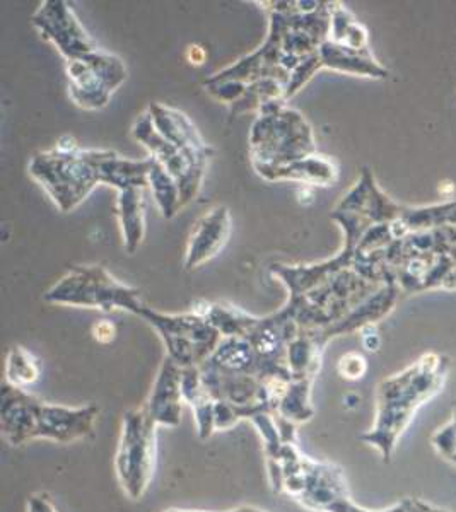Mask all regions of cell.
<instances>
[{
    "mask_svg": "<svg viewBox=\"0 0 456 512\" xmlns=\"http://www.w3.org/2000/svg\"><path fill=\"white\" fill-rule=\"evenodd\" d=\"M183 369L164 357L147 402L142 405L158 427H178L183 414Z\"/></svg>",
    "mask_w": 456,
    "mask_h": 512,
    "instance_id": "2e32d148",
    "label": "cell"
},
{
    "mask_svg": "<svg viewBox=\"0 0 456 512\" xmlns=\"http://www.w3.org/2000/svg\"><path fill=\"white\" fill-rule=\"evenodd\" d=\"M188 60H190V64L200 65L204 62L205 57H207V53L204 52V48L202 47H188Z\"/></svg>",
    "mask_w": 456,
    "mask_h": 512,
    "instance_id": "ab89813d",
    "label": "cell"
},
{
    "mask_svg": "<svg viewBox=\"0 0 456 512\" xmlns=\"http://www.w3.org/2000/svg\"><path fill=\"white\" fill-rule=\"evenodd\" d=\"M147 113L151 115L154 127L159 134L163 135L164 139L178 147L180 151L185 152L188 158H192L195 163L204 168L209 166L214 151L209 144H205L199 130L190 122V118L185 113L170 108V106L161 105V103H152L147 108Z\"/></svg>",
    "mask_w": 456,
    "mask_h": 512,
    "instance_id": "9a60e30c",
    "label": "cell"
},
{
    "mask_svg": "<svg viewBox=\"0 0 456 512\" xmlns=\"http://www.w3.org/2000/svg\"><path fill=\"white\" fill-rule=\"evenodd\" d=\"M100 408L96 405L65 407L40 400L23 388L2 384L0 429L11 446H23L36 439L69 444L93 436Z\"/></svg>",
    "mask_w": 456,
    "mask_h": 512,
    "instance_id": "7a4b0ae2",
    "label": "cell"
},
{
    "mask_svg": "<svg viewBox=\"0 0 456 512\" xmlns=\"http://www.w3.org/2000/svg\"><path fill=\"white\" fill-rule=\"evenodd\" d=\"M313 379H291L286 388L282 391L281 398L275 407V415L299 425L308 422L315 417V407L311 405V388Z\"/></svg>",
    "mask_w": 456,
    "mask_h": 512,
    "instance_id": "83f0119b",
    "label": "cell"
},
{
    "mask_svg": "<svg viewBox=\"0 0 456 512\" xmlns=\"http://www.w3.org/2000/svg\"><path fill=\"white\" fill-rule=\"evenodd\" d=\"M322 69V60H320L318 52L313 53L308 59H304L301 64L296 65V67L291 70L289 81H287L286 93H284L286 101L296 96V94L313 79L316 72Z\"/></svg>",
    "mask_w": 456,
    "mask_h": 512,
    "instance_id": "d6a6232c",
    "label": "cell"
},
{
    "mask_svg": "<svg viewBox=\"0 0 456 512\" xmlns=\"http://www.w3.org/2000/svg\"><path fill=\"white\" fill-rule=\"evenodd\" d=\"M451 256H453V258H455V262H456V250L453 251V253H451Z\"/></svg>",
    "mask_w": 456,
    "mask_h": 512,
    "instance_id": "7bdbcfd3",
    "label": "cell"
},
{
    "mask_svg": "<svg viewBox=\"0 0 456 512\" xmlns=\"http://www.w3.org/2000/svg\"><path fill=\"white\" fill-rule=\"evenodd\" d=\"M195 315L202 316L209 321L223 338L246 337L257 323L258 316L250 315L238 306L224 303H209V301H195L192 304Z\"/></svg>",
    "mask_w": 456,
    "mask_h": 512,
    "instance_id": "4316f807",
    "label": "cell"
},
{
    "mask_svg": "<svg viewBox=\"0 0 456 512\" xmlns=\"http://www.w3.org/2000/svg\"><path fill=\"white\" fill-rule=\"evenodd\" d=\"M398 296H400V289L397 284H383L378 291L366 297L363 303L357 304L344 320L335 323L330 328L320 330L323 338L330 342L334 337L359 332V330H363L364 326L376 325L392 311L393 306L397 304Z\"/></svg>",
    "mask_w": 456,
    "mask_h": 512,
    "instance_id": "ffe728a7",
    "label": "cell"
},
{
    "mask_svg": "<svg viewBox=\"0 0 456 512\" xmlns=\"http://www.w3.org/2000/svg\"><path fill=\"white\" fill-rule=\"evenodd\" d=\"M67 77L69 94L77 106L84 110H101L127 81V69L120 57L98 48L82 59L69 62Z\"/></svg>",
    "mask_w": 456,
    "mask_h": 512,
    "instance_id": "9c48e42d",
    "label": "cell"
},
{
    "mask_svg": "<svg viewBox=\"0 0 456 512\" xmlns=\"http://www.w3.org/2000/svg\"><path fill=\"white\" fill-rule=\"evenodd\" d=\"M152 159H125L118 156L117 152L101 151L100 173L101 183L110 185L117 192L129 190V188H149V171H151Z\"/></svg>",
    "mask_w": 456,
    "mask_h": 512,
    "instance_id": "603a6c76",
    "label": "cell"
},
{
    "mask_svg": "<svg viewBox=\"0 0 456 512\" xmlns=\"http://www.w3.org/2000/svg\"><path fill=\"white\" fill-rule=\"evenodd\" d=\"M294 499L315 512H349L354 506L344 470L308 456L304 460L303 485Z\"/></svg>",
    "mask_w": 456,
    "mask_h": 512,
    "instance_id": "4fadbf2b",
    "label": "cell"
},
{
    "mask_svg": "<svg viewBox=\"0 0 456 512\" xmlns=\"http://www.w3.org/2000/svg\"><path fill=\"white\" fill-rule=\"evenodd\" d=\"M132 135L146 147L151 158L156 159L175 178L182 193L183 207L190 204L193 198H197L204 183L207 168L195 163L185 152L164 139L154 127L151 115L147 111L137 118V122L132 127Z\"/></svg>",
    "mask_w": 456,
    "mask_h": 512,
    "instance_id": "8fae6325",
    "label": "cell"
},
{
    "mask_svg": "<svg viewBox=\"0 0 456 512\" xmlns=\"http://www.w3.org/2000/svg\"><path fill=\"white\" fill-rule=\"evenodd\" d=\"M101 151H79L71 154L38 152L28 164V173L50 195L60 212H72L101 185Z\"/></svg>",
    "mask_w": 456,
    "mask_h": 512,
    "instance_id": "277c9868",
    "label": "cell"
},
{
    "mask_svg": "<svg viewBox=\"0 0 456 512\" xmlns=\"http://www.w3.org/2000/svg\"><path fill=\"white\" fill-rule=\"evenodd\" d=\"M286 103V99H274L258 111L250 132L253 166H279L316 154L310 122Z\"/></svg>",
    "mask_w": 456,
    "mask_h": 512,
    "instance_id": "3957f363",
    "label": "cell"
},
{
    "mask_svg": "<svg viewBox=\"0 0 456 512\" xmlns=\"http://www.w3.org/2000/svg\"><path fill=\"white\" fill-rule=\"evenodd\" d=\"M33 26L43 40L50 41L67 62H74L98 50L88 31L82 28L71 4L47 0L33 14Z\"/></svg>",
    "mask_w": 456,
    "mask_h": 512,
    "instance_id": "7c38bea8",
    "label": "cell"
},
{
    "mask_svg": "<svg viewBox=\"0 0 456 512\" xmlns=\"http://www.w3.org/2000/svg\"><path fill=\"white\" fill-rule=\"evenodd\" d=\"M28 512H59L47 492H38L28 499Z\"/></svg>",
    "mask_w": 456,
    "mask_h": 512,
    "instance_id": "d590c367",
    "label": "cell"
},
{
    "mask_svg": "<svg viewBox=\"0 0 456 512\" xmlns=\"http://www.w3.org/2000/svg\"><path fill=\"white\" fill-rule=\"evenodd\" d=\"M158 449V425L146 408H132L123 414L122 432L115 454L118 482L132 501H139L151 485Z\"/></svg>",
    "mask_w": 456,
    "mask_h": 512,
    "instance_id": "52a82bcc",
    "label": "cell"
},
{
    "mask_svg": "<svg viewBox=\"0 0 456 512\" xmlns=\"http://www.w3.org/2000/svg\"><path fill=\"white\" fill-rule=\"evenodd\" d=\"M253 168L265 181H298L310 187H332L335 181L339 180L337 163L334 159L320 154L279 166L257 164Z\"/></svg>",
    "mask_w": 456,
    "mask_h": 512,
    "instance_id": "d6986e66",
    "label": "cell"
},
{
    "mask_svg": "<svg viewBox=\"0 0 456 512\" xmlns=\"http://www.w3.org/2000/svg\"><path fill=\"white\" fill-rule=\"evenodd\" d=\"M286 30V18L282 12L270 11L269 33L264 45L255 52L238 60L236 64L229 65L221 72H216L207 81L211 82H240V84H252L262 79H277L284 86L289 81V70L282 65V40Z\"/></svg>",
    "mask_w": 456,
    "mask_h": 512,
    "instance_id": "30bf717a",
    "label": "cell"
},
{
    "mask_svg": "<svg viewBox=\"0 0 456 512\" xmlns=\"http://www.w3.org/2000/svg\"><path fill=\"white\" fill-rule=\"evenodd\" d=\"M407 205L393 202L376 183L375 175L369 168H364L354 187L345 193L334 210L352 212L363 216L371 226L393 222L404 216Z\"/></svg>",
    "mask_w": 456,
    "mask_h": 512,
    "instance_id": "5bb4252c",
    "label": "cell"
},
{
    "mask_svg": "<svg viewBox=\"0 0 456 512\" xmlns=\"http://www.w3.org/2000/svg\"><path fill=\"white\" fill-rule=\"evenodd\" d=\"M204 366L229 374H248L260 378L258 357L252 342L246 337L223 338L214 354L204 362Z\"/></svg>",
    "mask_w": 456,
    "mask_h": 512,
    "instance_id": "cb8c5ba5",
    "label": "cell"
},
{
    "mask_svg": "<svg viewBox=\"0 0 456 512\" xmlns=\"http://www.w3.org/2000/svg\"><path fill=\"white\" fill-rule=\"evenodd\" d=\"M94 340L100 344H110L117 337V328L112 321H101L93 328Z\"/></svg>",
    "mask_w": 456,
    "mask_h": 512,
    "instance_id": "8d00e7d4",
    "label": "cell"
},
{
    "mask_svg": "<svg viewBox=\"0 0 456 512\" xmlns=\"http://www.w3.org/2000/svg\"><path fill=\"white\" fill-rule=\"evenodd\" d=\"M43 301L64 306L94 308L110 313L123 309L141 315V291L115 279L101 265H77L43 294Z\"/></svg>",
    "mask_w": 456,
    "mask_h": 512,
    "instance_id": "5b68a950",
    "label": "cell"
},
{
    "mask_svg": "<svg viewBox=\"0 0 456 512\" xmlns=\"http://www.w3.org/2000/svg\"><path fill=\"white\" fill-rule=\"evenodd\" d=\"M409 507L410 499L398 502L397 506L390 507V509H383V511H368V509H364V507L357 506L356 502H354V506L351 507V511L349 512H409Z\"/></svg>",
    "mask_w": 456,
    "mask_h": 512,
    "instance_id": "f35d334b",
    "label": "cell"
},
{
    "mask_svg": "<svg viewBox=\"0 0 456 512\" xmlns=\"http://www.w3.org/2000/svg\"><path fill=\"white\" fill-rule=\"evenodd\" d=\"M139 316L158 332L166 357L182 369L202 366L223 340V335L209 321L193 311L168 315L144 306Z\"/></svg>",
    "mask_w": 456,
    "mask_h": 512,
    "instance_id": "ba28073f",
    "label": "cell"
},
{
    "mask_svg": "<svg viewBox=\"0 0 456 512\" xmlns=\"http://www.w3.org/2000/svg\"><path fill=\"white\" fill-rule=\"evenodd\" d=\"M231 214L228 207L217 205L195 222L188 239L183 267L187 272L199 268L223 250L231 234Z\"/></svg>",
    "mask_w": 456,
    "mask_h": 512,
    "instance_id": "e0dca14e",
    "label": "cell"
},
{
    "mask_svg": "<svg viewBox=\"0 0 456 512\" xmlns=\"http://www.w3.org/2000/svg\"><path fill=\"white\" fill-rule=\"evenodd\" d=\"M40 379V366H38V359L35 355L31 354L30 350L24 347H12L7 352L6 359V383L16 386V388H23L26 390L31 384H35Z\"/></svg>",
    "mask_w": 456,
    "mask_h": 512,
    "instance_id": "1f68e13d",
    "label": "cell"
},
{
    "mask_svg": "<svg viewBox=\"0 0 456 512\" xmlns=\"http://www.w3.org/2000/svg\"><path fill=\"white\" fill-rule=\"evenodd\" d=\"M380 287L381 284L357 274L354 268H344L308 294L289 299L286 306L291 309L299 328L325 330L344 320L357 304L363 303Z\"/></svg>",
    "mask_w": 456,
    "mask_h": 512,
    "instance_id": "8992f818",
    "label": "cell"
},
{
    "mask_svg": "<svg viewBox=\"0 0 456 512\" xmlns=\"http://www.w3.org/2000/svg\"><path fill=\"white\" fill-rule=\"evenodd\" d=\"M409 512H446V511H439V509H434V507L427 506V504H424V502L412 501V499H410Z\"/></svg>",
    "mask_w": 456,
    "mask_h": 512,
    "instance_id": "b9f144b4",
    "label": "cell"
},
{
    "mask_svg": "<svg viewBox=\"0 0 456 512\" xmlns=\"http://www.w3.org/2000/svg\"><path fill=\"white\" fill-rule=\"evenodd\" d=\"M450 371L445 355L426 354L402 373L381 381L376 393V419L361 441L373 446L381 460H392L398 439L417 410L443 390Z\"/></svg>",
    "mask_w": 456,
    "mask_h": 512,
    "instance_id": "6da1fadb",
    "label": "cell"
},
{
    "mask_svg": "<svg viewBox=\"0 0 456 512\" xmlns=\"http://www.w3.org/2000/svg\"><path fill=\"white\" fill-rule=\"evenodd\" d=\"M409 233L439 229V227H456V200L429 207H407L400 217Z\"/></svg>",
    "mask_w": 456,
    "mask_h": 512,
    "instance_id": "f546056e",
    "label": "cell"
},
{
    "mask_svg": "<svg viewBox=\"0 0 456 512\" xmlns=\"http://www.w3.org/2000/svg\"><path fill=\"white\" fill-rule=\"evenodd\" d=\"M286 86L277 79H262V81L252 82L246 86V91L236 103L231 105V115H245L250 111H260L262 106L267 105L274 99L284 98Z\"/></svg>",
    "mask_w": 456,
    "mask_h": 512,
    "instance_id": "4dcf8cb0",
    "label": "cell"
},
{
    "mask_svg": "<svg viewBox=\"0 0 456 512\" xmlns=\"http://www.w3.org/2000/svg\"><path fill=\"white\" fill-rule=\"evenodd\" d=\"M182 388L185 403L192 407L200 439L202 441L211 439L214 432H216V420H214L216 402H214L211 393L205 390L202 378H200L199 367L183 369Z\"/></svg>",
    "mask_w": 456,
    "mask_h": 512,
    "instance_id": "484cf974",
    "label": "cell"
},
{
    "mask_svg": "<svg viewBox=\"0 0 456 512\" xmlns=\"http://www.w3.org/2000/svg\"><path fill=\"white\" fill-rule=\"evenodd\" d=\"M361 333V340H363L364 349L369 352H378L381 345V338L376 330V325L364 326L363 330H359Z\"/></svg>",
    "mask_w": 456,
    "mask_h": 512,
    "instance_id": "74e56055",
    "label": "cell"
},
{
    "mask_svg": "<svg viewBox=\"0 0 456 512\" xmlns=\"http://www.w3.org/2000/svg\"><path fill=\"white\" fill-rule=\"evenodd\" d=\"M352 262H354V250L344 246L337 255L332 256L330 260H323V262L310 263V265L275 263L270 267V274L275 275L286 286L289 291V299H298L325 284L332 275L337 274L340 270L352 267Z\"/></svg>",
    "mask_w": 456,
    "mask_h": 512,
    "instance_id": "ac0fdd59",
    "label": "cell"
},
{
    "mask_svg": "<svg viewBox=\"0 0 456 512\" xmlns=\"http://www.w3.org/2000/svg\"><path fill=\"white\" fill-rule=\"evenodd\" d=\"M117 216L122 227L123 246L127 253H135L146 238V200L144 190L129 188L118 192Z\"/></svg>",
    "mask_w": 456,
    "mask_h": 512,
    "instance_id": "d4e9b609",
    "label": "cell"
},
{
    "mask_svg": "<svg viewBox=\"0 0 456 512\" xmlns=\"http://www.w3.org/2000/svg\"><path fill=\"white\" fill-rule=\"evenodd\" d=\"M164 512H212V511H192V509H168V511ZM221 512H267L262 511V509H258V507L253 506H240L234 507V509H229V511H221Z\"/></svg>",
    "mask_w": 456,
    "mask_h": 512,
    "instance_id": "60d3db41",
    "label": "cell"
},
{
    "mask_svg": "<svg viewBox=\"0 0 456 512\" xmlns=\"http://www.w3.org/2000/svg\"><path fill=\"white\" fill-rule=\"evenodd\" d=\"M433 444L446 460L456 465V408L453 419L433 436Z\"/></svg>",
    "mask_w": 456,
    "mask_h": 512,
    "instance_id": "836d02e7",
    "label": "cell"
},
{
    "mask_svg": "<svg viewBox=\"0 0 456 512\" xmlns=\"http://www.w3.org/2000/svg\"><path fill=\"white\" fill-rule=\"evenodd\" d=\"M327 340L320 330H304L299 328L296 337L287 347V366L291 379H313L322 369L323 350Z\"/></svg>",
    "mask_w": 456,
    "mask_h": 512,
    "instance_id": "7402d4cb",
    "label": "cell"
},
{
    "mask_svg": "<svg viewBox=\"0 0 456 512\" xmlns=\"http://www.w3.org/2000/svg\"><path fill=\"white\" fill-rule=\"evenodd\" d=\"M323 69L335 70L351 76L371 77V79H385L388 69L375 59L371 50L357 52L352 48L344 47L339 43L327 40L318 50Z\"/></svg>",
    "mask_w": 456,
    "mask_h": 512,
    "instance_id": "44dd1931",
    "label": "cell"
},
{
    "mask_svg": "<svg viewBox=\"0 0 456 512\" xmlns=\"http://www.w3.org/2000/svg\"><path fill=\"white\" fill-rule=\"evenodd\" d=\"M337 369H339L342 378L357 381V379L364 378V374L368 371V362H366L363 355L349 352L344 357H340Z\"/></svg>",
    "mask_w": 456,
    "mask_h": 512,
    "instance_id": "e575fe53",
    "label": "cell"
},
{
    "mask_svg": "<svg viewBox=\"0 0 456 512\" xmlns=\"http://www.w3.org/2000/svg\"><path fill=\"white\" fill-rule=\"evenodd\" d=\"M149 190L164 219L170 221L182 209V193L178 183L156 159H152L151 171H149Z\"/></svg>",
    "mask_w": 456,
    "mask_h": 512,
    "instance_id": "f1b7e54d",
    "label": "cell"
}]
</instances>
